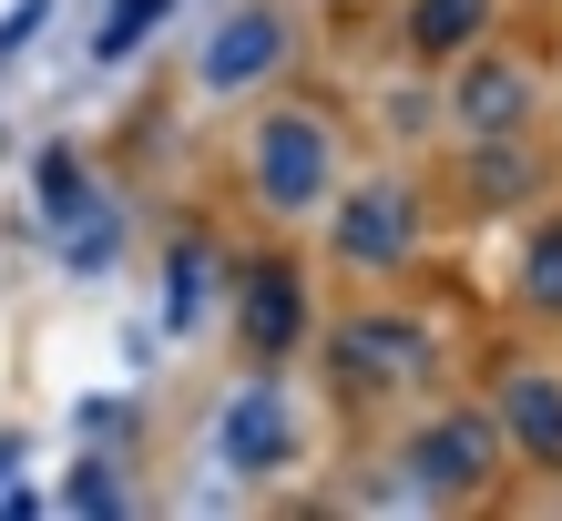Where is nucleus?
Segmentation results:
<instances>
[{
    "instance_id": "f257e3e1",
    "label": "nucleus",
    "mask_w": 562,
    "mask_h": 521,
    "mask_svg": "<svg viewBox=\"0 0 562 521\" xmlns=\"http://www.w3.org/2000/svg\"><path fill=\"white\" fill-rule=\"evenodd\" d=\"M327 378L348 388V399H400V388H429L440 378V328L409 307H348L338 328L317 338Z\"/></svg>"
},
{
    "instance_id": "f03ea898",
    "label": "nucleus",
    "mask_w": 562,
    "mask_h": 521,
    "mask_svg": "<svg viewBox=\"0 0 562 521\" xmlns=\"http://www.w3.org/2000/svg\"><path fill=\"white\" fill-rule=\"evenodd\" d=\"M246 194L267 215H317L327 194H338V123H327L317 103L256 113V134H246Z\"/></svg>"
},
{
    "instance_id": "7ed1b4c3",
    "label": "nucleus",
    "mask_w": 562,
    "mask_h": 521,
    "mask_svg": "<svg viewBox=\"0 0 562 521\" xmlns=\"http://www.w3.org/2000/svg\"><path fill=\"white\" fill-rule=\"evenodd\" d=\"M205 450H215V461L236 471V480H277L296 450H307V409H296V388H286L277 369H246V378L215 399Z\"/></svg>"
},
{
    "instance_id": "20e7f679",
    "label": "nucleus",
    "mask_w": 562,
    "mask_h": 521,
    "mask_svg": "<svg viewBox=\"0 0 562 521\" xmlns=\"http://www.w3.org/2000/svg\"><path fill=\"white\" fill-rule=\"evenodd\" d=\"M327 256L348 276H400L419 256V184L409 174H369V184H338L327 194Z\"/></svg>"
},
{
    "instance_id": "39448f33",
    "label": "nucleus",
    "mask_w": 562,
    "mask_h": 521,
    "mask_svg": "<svg viewBox=\"0 0 562 521\" xmlns=\"http://www.w3.org/2000/svg\"><path fill=\"white\" fill-rule=\"evenodd\" d=\"M400 461H409V491L419 501H450L460 511V501H491V480H502L512 450H502V430H491V409H429Z\"/></svg>"
},
{
    "instance_id": "423d86ee",
    "label": "nucleus",
    "mask_w": 562,
    "mask_h": 521,
    "mask_svg": "<svg viewBox=\"0 0 562 521\" xmlns=\"http://www.w3.org/2000/svg\"><path fill=\"white\" fill-rule=\"evenodd\" d=\"M542 123V72L521 52H460L450 61V134L460 144H521Z\"/></svg>"
},
{
    "instance_id": "0eeeda50",
    "label": "nucleus",
    "mask_w": 562,
    "mask_h": 521,
    "mask_svg": "<svg viewBox=\"0 0 562 521\" xmlns=\"http://www.w3.org/2000/svg\"><path fill=\"white\" fill-rule=\"evenodd\" d=\"M307 338H317L307 267L296 256H246L236 267V348H246V369H286Z\"/></svg>"
},
{
    "instance_id": "6e6552de",
    "label": "nucleus",
    "mask_w": 562,
    "mask_h": 521,
    "mask_svg": "<svg viewBox=\"0 0 562 521\" xmlns=\"http://www.w3.org/2000/svg\"><path fill=\"white\" fill-rule=\"evenodd\" d=\"M296 52V21L277 11V0H246V11H225L205 31V52H194V92H215V103H236V92L277 82Z\"/></svg>"
},
{
    "instance_id": "1a4fd4ad",
    "label": "nucleus",
    "mask_w": 562,
    "mask_h": 521,
    "mask_svg": "<svg viewBox=\"0 0 562 521\" xmlns=\"http://www.w3.org/2000/svg\"><path fill=\"white\" fill-rule=\"evenodd\" d=\"M491 430H502L512 461L562 471V369H542V358H512V369L491 378Z\"/></svg>"
},
{
    "instance_id": "9d476101",
    "label": "nucleus",
    "mask_w": 562,
    "mask_h": 521,
    "mask_svg": "<svg viewBox=\"0 0 562 521\" xmlns=\"http://www.w3.org/2000/svg\"><path fill=\"white\" fill-rule=\"evenodd\" d=\"M491 11H502V0H409L400 11V52L419 61V72H450L471 42H491Z\"/></svg>"
},
{
    "instance_id": "9b49d317",
    "label": "nucleus",
    "mask_w": 562,
    "mask_h": 521,
    "mask_svg": "<svg viewBox=\"0 0 562 521\" xmlns=\"http://www.w3.org/2000/svg\"><path fill=\"white\" fill-rule=\"evenodd\" d=\"M31 205H42V236L61 246L72 225L103 215V184H92V165H82L72 144H42V154H31Z\"/></svg>"
},
{
    "instance_id": "f8f14e48",
    "label": "nucleus",
    "mask_w": 562,
    "mask_h": 521,
    "mask_svg": "<svg viewBox=\"0 0 562 521\" xmlns=\"http://www.w3.org/2000/svg\"><path fill=\"white\" fill-rule=\"evenodd\" d=\"M512 297L532 307V317H552V328H562V215H542L532 236H521V267H512Z\"/></svg>"
},
{
    "instance_id": "ddd939ff",
    "label": "nucleus",
    "mask_w": 562,
    "mask_h": 521,
    "mask_svg": "<svg viewBox=\"0 0 562 521\" xmlns=\"http://www.w3.org/2000/svg\"><path fill=\"white\" fill-rule=\"evenodd\" d=\"M205 286H215V246L205 236H175L164 246V328H194V317H205Z\"/></svg>"
},
{
    "instance_id": "4468645a",
    "label": "nucleus",
    "mask_w": 562,
    "mask_h": 521,
    "mask_svg": "<svg viewBox=\"0 0 562 521\" xmlns=\"http://www.w3.org/2000/svg\"><path fill=\"white\" fill-rule=\"evenodd\" d=\"M164 11L175 0H103V31H92V61H134L154 31H164Z\"/></svg>"
},
{
    "instance_id": "2eb2a0df",
    "label": "nucleus",
    "mask_w": 562,
    "mask_h": 521,
    "mask_svg": "<svg viewBox=\"0 0 562 521\" xmlns=\"http://www.w3.org/2000/svg\"><path fill=\"white\" fill-rule=\"evenodd\" d=\"M113 256H123V215H113V205L92 215V225H72V236H61V267H72V276H103Z\"/></svg>"
},
{
    "instance_id": "dca6fc26",
    "label": "nucleus",
    "mask_w": 562,
    "mask_h": 521,
    "mask_svg": "<svg viewBox=\"0 0 562 521\" xmlns=\"http://www.w3.org/2000/svg\"><path fill=\"white\" fill-rule=\"evenodd\" d=\"M61 511H92V521H123V511H134V491H123V480H113L103 461H82L72 480H61Z\"/></svg>"
},
{
    "instance_id": "f3484780",
    "label": "nucleus",
    "mask_w": 562,
    "mask_h": 521,
    "mask_svg": "<svg viewBox=\"0 0 562 521\" xmlns=\"http://www.w3.org/2000/svg\"><path fill=\"white\" fill-rule=\"evenodd\" d=\"M42 21H52V0H11V11H0V61H21Z\"/></svg>"
}]
</instances>
